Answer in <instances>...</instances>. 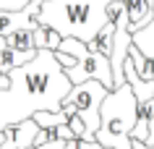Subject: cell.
<instances>
[{
    "label": "cell",
    "instance_id": "obj_1",
    "mask_svg": "<svg viewBox=\"0 0 154 149\" xmlns=\"http://www.w3.org/2000/svg\"><path fill=\"white\" fill-rule=\"evenodd\" d=\"M11 84L0 89V131L32 120L37 113H60L73 81L52 50H39L37 58L8 73Z\"/></svg>",
    "mask_w": 154,
    "mask_h": 149
},
{
    "label": "cell",
    "instance_id": "obj_2",
    "mask_svg": "<svg viewBox=\"0 0 154 149\" xmlns=\"http://www.w3.org/2000/svg\"><path fill=\"white\" fill-rule=\"evenodd\" d=\"M112 3L118 0H45L37 21L55 29L63 39L73 37L91 45L105 26L112 24Z\"/></svg>",
    "mask_w": 154,
    "mask_h": 149
},
{
    "label": "cell",
    "instance_id": "obj_3",
    "mask_svg": "<svg viewBox=\"0 0 154 149\" xmlns=\"http://www.w3.org/2000/svg\"><path fill=\"white\" fill-rule=\"evenodd\" d=\"M136 120H138V99L131 89V84L125 81L123 86L110 92L107 99L102 102V126L97 131V141L102 147L115 149L120 141H128L133 136Z\"/></svg>",
    "mask_w": 154,
    "mask_h": 149
},
{
    "label": "cell",
    "instance_id": "obj_4",
    "mask_svg": "<svg viewBox=\"0 0 154 149\" xmlns=\"http://www.w3.org/2000/svg\"><path fill=\"white\" fill-rule=\"evenodd\" d=\"M60 50L76 58V66L65 71L68 79L73 81V86L97 79V81H102L110 92L118 89V86H115V76H112V63H110V58L102 55L99 50H94L91 45H86V42H81V39H73V37L71 39H63Z\"/></svg>",
    "mask_w": 154,
    "mask_h": 149
},
{
    "label": "cell",
    "instance_id": "obj_5",
    "mask_svg": "<svg viewBox=\"0 0 154 149\" xmlns=\"http://www.w3.org/2000/svg\"><path fill=\"white\" fill-rule=\"evenodd\" d=\"M107 94H110V89L102 81H97V79L86 81V84H79L65 97L63 110L68 115H79L86 123L89 133L97 139V131H99V126H102V102L107 99Z\"/></svg>",
    "mask_w": 154,
    "mask_h": 149
},
{
    "label": "cell",
    "instance_id": "obj_6",
    "mask_svg": "<svg viewBox=\"0 0 154 149\" xmlns=\"http://www.w3.org/2000/svg\"><path fill=\"white\" fill-rule=\"evenodd\" d=\"M45 0H32L29 5L18 11H0V37H11L18 29H29V26H37V16H39Z\"/></svg>",
    "mask_w": 154,
    "mask_h": 149
},
{
    "label": "cell",
    "instance_id": "obj_7",
    "mask_svg": "<svg viewBox=\"0 0 154 149\" xmlns=\"http://www.w3.org/2000/svg\"><path fill=\"white\" fill-rule=\"evenodd\" d=\"M39 26L42 24L29 26V29H18V32H13L11 37H5V39H8V47L16 50V52H24V55H37L39 50H37V42H34V32H37Z\"/></svg>",
    "mask_w": 154,
    "mask_h": 149
},
{
    "label": "cell",
    "instance_id": "obj_8",
    "mask_svg": "<svg viewBox=\"0 0 154 149\" xmlns=\"http://www.w3.org/2000/svg\"><path fill=\"white\" fill-rule=\"evenodd\" d=\"M11 131H13V139H16V149H34L37 136L42 133V126L32 118V120H24V123L13 126Z\"/></svg>",
    "mask_w": 154,
    "mask_h": 149
},
{
    "label": "cell",
    "instance_id": "obj_9",
    "mask_svg": "<svg viewBox=\"0 0 154 149\" xmlns=\"http://www.w3.org/2000/svg\"><path fill=\"white\" fill-rule=\"evenodd\" d=\"M34 42H37V50H52V52H57L60 45H63V37L55 29H50V26H39L34 32Z\"/></svg>",
    "mask_w": 154,
    "mask_h": 149
},
{
    "label": "cell",
    "instance_id": "obj_10",
    "mask_svg": "<svg viewBox=\"0 0 154 149\" xmlns=\"http://www.w3.org/2000/svg\"><path fill=\"white\" fill-rule=\"evenodd\" d=\"M112 45H115V21H112L110 26H105L102 32H99V37L91 42V47L99 50L102 55H107V58H110V55H112Z\"/></svg>",
    "mask_w": 154,
    "mask_h": 149
},
{
    "label": "cell",
    "instance_id": "obj_11",
    "mask_svg": "<svg viewBox=\"0 0 154 149\" xmlns=\"http://www.w3.org/2000/svg\"><path fill=\"white\" fill-rule=\"evenodd\" d=\"M34 120H37L42 128H57V126H65V123H68L71 115H68L65 110H60V113H37Z\"/></svg>",
    "mask_w": 154,
    "mask_h": 149
},
{
    "label": "cell",
    "instance_id": "obj_12",
    "mask_svg": "<svg viewBox=\"0 0 154 149\" xmlns=\"http://www.w3.org/2000/svg\"><path fill=\"white\" fill-rule=\"evenodd\" d=\"M55 58L60 60V66H63L65 71L76 66V58H73V55H68V52H63V50H57V52H55Z\"/></svg>",
    "mask_w": 154,
    "mask_h": 149
},
{
    "label": "cell",
    "instance_id": "obj_13",
    "mask_svg": "<svg viewBox=\"0 0 154 149\" xmlns=\"http://www.w3.org/2000/svg\"><path fill=\"white\" fill-rule=\"evenodd\" d=\"M5 133H8V141H5V144H3V147H0V149H16V139H13V131H11V128H8V131H5Z\"/></svg>",
    "mask_w": 154,
    "mask_h": 149
},
{
    "label": "cell",
    "instance_id": "obj_14",
    "mask_svg": "<svg viewBox=\"0 0 154 149\" xmlns=\"http://www.w3.org/2000/svg\"><path fill=\"white\" fill-rule=\"evenodd\" d=\"M133 149H154L152 144H144V141H133Z\"/></svg>",
    "mask_w": 154,
    "mask_h": 149
},
{
    "label": "cell",
    "instance_id": "obj_15",
    "mask_svg": "<svg viewBox=\"0 0 154 149\" xmlns=\"http://www.w3.org/2000/svg\"><path fill=\"white\" fill-rule=\"evenodd\" d=\"M146 144H152V147H154V118H152V128H149V141H146Z\"/></svg>",
    "mask_w": 154,
    "mask_h": 149
},
{
    "label": "cell",
    "instance_id": "obj_16",
    "mask_svg": "<svg viewBox=\"0 0 154 149\" xmlns=\"http://www.w3.org/2000/svg\"><path fill=\"white\" fill-rule=\"evenodd\" d=\"M3 50H8V39H5V37H0V52H3Z\"/></svg>",
    "mask_w": 154,
    "mask_h": 149
},
{
    "label": "cell",
    "instance_id": "obj_17",
    "mask_svg": "<svg viewBox=\"0 0 154 149\" xmlns=\"http://www.w3.org/2000/svg\"><path fill=\"white\" fill-rule=\"evenodd\" d=\"M8 84H11V79H8V76H5V79H0V89H5Z\"/></svg>",
    "mask_w": 154,
    "mask_h": 149
},
{
    "label": "cell",
    "instance_id": "obj_18",
    "mask_svg": "<svg viewBox=\"0 0 154 149\" xmlns=\"http://www.w3.org/2000/svg\"><path fill=\"white\" fill-rule=\"evenodd\" d=\"M0 79H5V76H3V73H0Z\"/></svg>",
    "mask_w": 154,
    "mask_h": 149
}]
</instances>
